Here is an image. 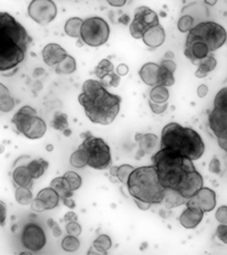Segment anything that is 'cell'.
I'll use <instances>...</instances> for the list:
<instances>
[{
  "mask_svg": "<svg viewBox=\"0 0 227 255\" xmlns=\"http://www.w3.org/2000/svg\"><path fill=\"white\" fill-rule=\"evenodd\" d=\"M6 216H7V207L2 201H0V226H1V227H3L6 224Z\"/></svg>",
  "mask_w": 227,
  "mask_h": 255,
  "instance_id": "f6af8a7d",
  "label": "cell"
},
{
  "mask_svg": "<svg viewBox=\"0 0 227 255\" xmlns=\"http://www.w3.org/2000/svg\"><path fill=\"white\" fill-rule=\"evenodd\" d=\"M198 69L196 72V77L198 79H205L206 76H208L210 73L214 72V69L217 66V60L215 58L214 55H208L205 58L200 59L198 61Z\"/></svg>",
  "mask_w": 227,
  "mask_h": 255,
  "instance_id": "cb8c5ba5",
  "label": "cell"
},
{
  "mask_svg": "<svg viewBox=\"0 0 227 255\" xmlns=\"http://www.w3.org/2000/svg\"><path fill=\"white\" fill-rule=\"evenodd\" d=\"M55 71L57 74H61V75H68V74H73L76 71V61L74 57L67 55L65 58L60 61L59 64L56 65Z\"/></svg>",
  "mask_w": 227,
  "mask_h": 255,
  "instance_id": "4dcf8cb0",
  "label": "cell"
},
{
  "mask_svg": "<svg viewBox=\"0 0 227 255\" xmlns=\"http://www.w3.org/2000/svg\"><path fill=\"white\" fill-rule=\"evenodd\" d=\"M188 200H185L183 196H181L179 193L174 190H169L166 188L165 191V196L162 203H165L167 209H173L175 207H180V205H183L187 203Z\"/></svg>",
  "mask_w": 227,
  "mask_h": 255,
  "instance_id": "83f0119b",
  "label": "cell"
},
{
  "mask_svg": "<svg viewBox=\"0 0 227 255\" xmlns=\"http://www.w3.org/2000/svg\"><path fill=\"white\" fill-rule=\"evenodd\" d=\"M187 207L200 209L202 212H210L216 207V193L208 187L202 186L195 195L187 201Z\"/></svg>",
  "mask_w": 227,
  "mask_h": 255,
  "instance_id": "4fadbf2b",
  "label": "cell"
},
{
  "mask_svg": "<svg viewBox=\"0 0 227 255\" xmlns=\"http://www.w3.org/2000/svg\"><path fill=\"white\" fill-rule=\"evenodd\" d=\"M135 141L139 144V151L136 159L144 157L146 154H154L160 149V138L156 134H135Z\"/></svg>",
  "mask_w": 227,
  "mask_h": 255,
  "instance_id": "9a60e30c",
  "label": "cell"
},
{
  "mask_svg": "<svg viewBox=\"0 0 227 255\" xmlns=\"http://www.w3.org/2000/svg\"><path fill=\"white\" fill-rule=\"evenodd\" d=\"M175 71H176V64L173 61V59L165 58L162 63L159 64L158 81H157V85L165 86V88H169V86L174 85Z\"/></svg>",
  "mask_w": 227,
  "mask_h": 255,
  "instance_id": "e0dca14e",
  "label": "cell"
},
{
  "mask_svg": "<svg viewBox=\"0 0 227 255\" xmlns=\"http://www.w3.org/2000/svg\"><path fill=\"white\" fill-rule=\"evenodd\" d=\"M209 127L216 136L218 144L227 150V89L226 86L217 93L214 101V109L209 114Z\"/></svg>",
  "mask_w": 227,
  "mask_h": 255,
  "instance_id": "ba28073f",
  "label": "cell"
},
{
  "mask_svg": "<svg viewBox=\"0 0 227 255\" xmlns=\"http://www.w3.org/2000/svg\"><path fill=\"white\" fill-rule=\"evenodd\" d=\"M64 178H65L66 180H67L69 187H71V190H72L73 192L77 191L78 188L81 187V185H82V178H81L80 175L76 174V172H74V171H67V172H65Z\"/></svg>",
  "mask_w": 227,
  "mask_h": 255,
  "instance_id": "8d00e7d4",
  "label": "cell"
},
{
  "mask_svg": "<svg viewBox=\"0 0 227 255\" xmlns=\"http://www.w3.org/2000/svg\"><path fill=\"white\" fill-rule=\"evenodd\" d=\"M118 22L119 23H123L124 25H127V24H129V22H130V17H129V15H126V14H124L121 18L118 19Z\"/></svg>",
  "mask_w": 227,
  "mask_h": 255,
  "instance_id": "db71d44e",
  "label": "cell"
},
{
  "mask_svg": "<svg viewBox=\"0 0 227 255\" xmlns=\"http://www.w3.org/2000/svg\"><path fill=\"white\" fill-rule=\"evenodd\" d=\"M96 76L99 79V82L105 86V88H117L121 83V76L116 73V68L111 64L108 59H102L96 67Z\"/></svg>",
  "mask_w": 227,
  "mask_h": 255,
  "instance_id": "5bb4252c",
  "label": "cell"
},
{
  "mask_svg": "<svg viewBox=\"0 0 227 255\" xmlns=\"http://www.w3.org/2000/svg\"><path fill=\"white\" fill-rule=\"evenodd\" d=\"M106 1L113 7H123L126 5L127 0H106Z\"/></svg>",
  "mask_w": 227,
  "mask_h": 255,
  "instance_id": "681fc988",
  "label": "cell"
},
{
  "mask_svg": "<svg viewBox=\"0 0 227 255\" xmlns=\"http://www.w3.org/2000/svg\"><path fill=\"white\" fill-rule=\"evenodd\" d=\"M26 166H27V169L30 170L32 178L38 179L41 176H43L44 172L47 171L49 167V162L45 161L44 159H36V160H32V161L28 162Z\"/></svg>",
  "mask_w": 227,
  "mask_h": 255,
  "instance_id": "f1b7e54d",
  "label": "cell"
},
{
  "mask_svg": "<svg viewBox=\"0 0 227 255\" xmlns=\"http://www.w3.org/2000/svg\"><path fill=\"white\" fill-rule=\"evenodd\" d=\"M28 16L40 25H47L57 16V6L52 0H32L27 8Z\"/></svg>",
  "mask_w": 227,
  "mask_h": 255,
  "instance_id": "8fae6325",
  "label": "cell"
},
{
  "mask_svg": "<svg viewBox=\"0 0 227 255\" xmlns=\"http://www.w3.org/2000/svg\"><path fill=\"white\" fill-rule=\"evenodd\" d=\"M209 171L213 172V174H221L222 171V166H221V161L218 160L217 157H215L212 162L209 164Z\"/></svg>",
  "mask_w": 227,
  "mask_h": 255,
  "instance_id": "7bdbcfd3",
  "label": "cell"
},
{
  "mask_svg": "<svg viewBox=\"0 0 227 255\" xmlns=\"http://www.w3.org/2000/svg\"><path fill=\"white\" fill-rule=\"evenodd\" d=\"M205 2L207 3V5H209V6H214V5H216L217 0H205Z\"/></svg>",
  "mask_w": 227,
  "mask_h": 255,
  "instance_id": "9f6ffc18",
  "label": "cell"
},
{
  "mask_svg": "<svg viewBox=\"0 0 227 255\" xmlns=\"http://www.w3.org/2000/svg\"><path fill=\"white\" fill-rule=\"evenodd\" d=\"M116 73H117L118 75L121 76V77L127 75V73H129V66L125 65V64L118 65L117 68H116Z\"/></svg>",
  "mask_w": 227,
  "mask_h": 255,
  "instance_id": "7dc6e473",
  "label": "cell"
},
{
  "mask_svg": "<svg viewBox=\"0 0 227 255\" xmlns=\"http://www.w3.org/2000/svg\"><path fill=\"white\" fill-rule=\"evenodd\" d=\"M15 199L20 205H28L33 201V194L31 188L28 187H16Z\"/></svg>",
  "mask_w": 227,
  "mask_h": 255,
  "instance_id": "836d02e7",
  "label": "cell"
},
{
  "mask_svg": "<svg viewBox=\"0 0 227 255\" xmlns=\"http://www.w3.org/2000/svg\"><path fill=\"white\" fill-rule=\"evenodd\" d=\"M160 147L174 151L192 161L199 160L206 150L204 139L198 131L177 123H169L164 127Z\"/></svg>",
  "mask_w": 227,
  "mask_h": 255,
  "instance_id": "277c9868",
  "label": "cell"
},
{
  "mask_svg": "<svg viewBox=\"0 0 227 255\" xmlns=\"http://www.w3.org/2000/svg\"><path fill=\"white\" fill-rule=\"evenodd\" d=\"M134 202L136 203V205H138V208L143 210V211H147V210H149L151 207V204L146 203V202H140V201H136V200H134Z\"/></svg>",
  "mask_w": 227,
  "mask_h": 255,
  "instance_id": "f5cc1de1",
  "label": "cell"
},
{
  "mask_svg": "<svg viewBox=\"0 0 227 255\" xmlns=\"http://www.w3.org/2000/svg\"><path fill=\"white\" fill-rule=\"evenodd\" d=\"M20 242L24 248L30 252H39L44 248L47 237H45L44 230L38 224L30 223L23 228Z\"/></svg>",
  "mask_w": 227,
  "mask_h": 255,
  "instance_id": "7c38bea8",
  "label": "cell"
},
{
  "mask_svg": "<svg viewBox=\"0 0 227 255\" xmlns=\"http://www.w3.org/2000/svg\"><path fill=\"white\" fill-rule=\"evenodd\" d=\"M35 199H38L45 210H52L55 209L57 205L59 204V196L57 193L52 190V188L49 186L47 188H43L41 190L38 195H36Z\"/></svg>",
  "mask_w": 227,
  "mask_h": 255,
  "instance_id": "603a6c76",
  "label": "cell"
},
{
  "mask_svg": "<svg viewBox=\"0 0 227 255\" xmlns=\"http://www.w3.org/2000/svg\"><path fill=\"white\" fill-rule=\"evenodd\" d=\"M50 187L58 194L60 200L66 199V197H72L74 193L71 190V187H69L67 180L64 178V176L57 177V178L52 179V182L50 183Z\"/></svg>",
  "mask_w": 227,
  "mask_h": 255,
  "instance_id": "d4e9b609",
  "label": "cell"
},
{
  "mask_svg": "<svg viewBox=\"0 0 227 255\" xmlns=\"http://www.w3.org/2000/svg\"><path fill=\"white\" fill-rule=\"evenodd\" d=\"M111 245H113V242H111L108 235H100L94 240L92 249L89 251V254H107V252L110 250Z\"/></svg>",
  "mask_w": 227,
  "mask_h": 255,
  "instance_id": "4316f807",
  "label": "cell"
},
{
  "mask_svg": "<svg viewBox=\"0 0 227 255\" xmlns=\"http://www.w3.org/2000/svg\"><path fill=\"white\" fill-rule=\"evenodd\" d=\"M3 151H5V145H0V153H2Z\"/></svg>",
  "mask_w": 227,
  "mask_h": 255,
  "instance_id": "91938a15",
  "label": "cell"
},
{
  "mask_svg": "<svg viewBox=\"0 0 227 255\" xmlns=\"http://www.w3.org/2000/svg\"><path fill=\"white\" fill-rule=\"evenodd\" d=\"M69 162L75 168H84L88 166V154L81 146H78V149L72 153Z\"/></svg>",
  "mask_w": 227,
  "mask_h": 255,
  "instance_id": "d6a6232c",
  "label": "cell"
},
{
  "mask_svg": "<svg viewBox=\"0 0 227 255\" xmlns=\"http://www.w3.org/2000/svg\"><path fill=\"white\" fill-rule=\"evenodd\" d=\"M82 23H83V19L82 18H78V17L68 18L65 23V27H64L65 33L68 36H71V38L80 39Z\"/></svg>",
  "mask_w": 227,
  "mask_h": 255,
  "instance_id": "f546056e",
  "label": "cell"
},
{
  "mask_svg": "<svg viewBox=\"0 0 227 255\" xmlns=\"http://www.w3.org/2000/svg\"><path fill=\"white\" fill-rule=\"evenodd\" d=\"M63 133H64V135H65V136H69V135H71V134H72V130H71V129H69V128H67V129H65V130L63 131Z\"/></svg>",
  "mask_w": 227,
  "mask_h": 255,
  "instance_id": "6f0895ef",
  "label": "cell"
},
{
  "mask_svg": "<svg viewBox=\"0 0 227 255\" xmlns=\"http://www.w3.org/2000/svg\"><path fill=\"white\" fill-rule=\"evenodd\" d=\"M13 184L15 187H33V178L25 164L16 163V167L13 171Z\"/></svg>",
  "mask_w": 227,
  "mask_h": 255,
  "instance_id": "44dd1931",
  "label": "cell"
},
{
  "mask_svg": "<svg viewBox=\"0 0 227 255\" xmlns=\"http://www.w3.org/2000/svg\"><path fill=\"white\" fill-rule=\"evenodd\" d=\"M64 221H66V223H69V221H77V215L73 211L67 212L64 216Z\"/></svg>",
  "mask_w": 227,
  "mask_h": 255,
  "instance_id": "f907efd6",
  "label": "cell"
},
{
  "mask_svg": "<svg viewBox=\"0 0 227 255\" xmlns=\"http://www.w3.org/2000/svg\"><path fill=\"white\" fill-rule=\"evenodd\" d=\"M48 225L49 227H51V230H52V235L55 237H59L61 235V229L59 227V225L56 223V221H53L52 219L48 220Z\"/></svg>",
  "mask_w": 227,
  "mask_h": 255,
  "instance_id": "bcb514c9",
  "label": "cell"
},
{
  "mask_svg": "<svg viewBox=\"0 0 227 255\" xmlns=\"http://www.w3.org/2000/svg\"><path fill=\"white\" fill-rule=\"evenodd\" d=\"M151 160L163 186L176 191L185 200L204 186V178L192 160L165 147H160L152 154Z\"/></svg>",
  "mask_w": 227,
  "mask_h": 255,
  "instance_id": "6da1fadb",
  "label": "cell"
},
{
  "mask_svg": "<svg viewBox=\"0 0 227 255\" xmlns=\"http://www.w3.org/2000/svg\"><path fill=\"white\" fill-rule=\"evenodd\" d=\"M149 106H150V109L152 113L160 115V114L166 112V109L168 108V102H166V104H155V102L149 100Z\"/></svg>",
  "mask_w": 227,
  "mask_h": 255,
  "instance_id": "60d3db41",
  "label": "cell"
},
{
  "mask_svg": "<svg viewBox=\"0 0 227 255\" xmlns=\"http://www.w3.org/2000/svg\"><path fill=\"white\" fill-rule=\"evenodd\" d=\"M53 150V146L51 145V144H49V145L47 146V151H52Z\"/></svg>",
  "mask_w": 227,
  "mask_h": 255,
  "instance_id": "680465c9",
  "label": "cell"
},
{
  "mask_svg": "<svg viewBox=\"0 0 227 255\" xmlns=\"http://www.w3.org/2000/svg\"><path fill=\"white\" fill-rule=\"evenodd\" d=\"M15 108V100L10 96L9 90L0 83V112L9 113Z\"/></svg>",
  "mask_w": 227,
  "mask_h": 255,
  "instance_id": "484cf974",
  "label": "cell"
},
{
  "mask_svg": "<svg viewBox=\"0 0 227 255\" xmlns=\"http://www.w3.org/2000/svg\"><path fill=\"white\" fill-rule=\"evenodd\" d=\"M188 33V41H198V42L204 43L210 52H214L222 48L227 40L225 28L215 22L199 23L198 25L193 26Z\"/></svg>",
  "mask_w": 227,
  "mask_h": 255,
  "instance_id": "8992f818",
  "label": "cell"
},
{
  "mask_svg": "<svg viewBox=\"0 0 227 255\" xmlns=\"http://www.w3.org/2000/svg\"><path fill=\"white\" fill-rule=\"evenodd\" d=\"M158 64L147 63L142 66L141 69H140L139 75L144 83L154 88V86L157 85V81H158Z\"/></svg>",
  "mask_w": 227,
  "mask_h": 255,
  "instance_id": "7402d4cb",
  "label": "cell"
},
{
  "mask_svg": "<svg viewBox=\"0 0 227 255\" xmlns=\"http://www.w3.org/2000/svg\"><path fill=\"white\" fill-rule=\"evenodd\" d=\"M67 56V52L57 43H48L42 50L43 61L48 66H56Z\"/></svg>",
  "mask_w": 227,
  "mask_h": 255,
  "instance_id": "d6986e66",
  "label": "cell"
},
{
  "mask_svg": "<svg viewBox=\"0 0 227 255\" xmlns=\"http://www.w3.org/2000/svg\"><path fill=\"white\" fill-rule=\"evenodd\" d=\"M159 23V17L155 10L147 6H140L135 9L134 18L130 24V33L134 39H142L144 33Z\"/></svg>",
  "mask_w": 227,
  "mask_h": 255,
  "instance_id": "30bf717a",
  "label": "cell"
},
{
  "mask_svg": "<svg viewBox=\"0 0 227 255\" xmlns=\"http://www.w3.org/2000/svg\"><path fill=\"white\" fill-rule=\"evenodd\" d=\"M134 170V168L131 166V164H122V166L117 167V175L116 177L118 178L119 182L122 184L126 185L127 179L131 175V172Z\"/></svg>",
  "mask_w": 227,
  "mask_h": 255,
  "instance_id": "f35d334b",
  "label": "cell"
},
{
  "mask_svg": "<svg viewBox=\"0 0 227 255\" xmlns=\"http://www.w3.org/2000/svg\"><path fill=\"white\" fill-rule=\"evenodd\" d=\"M169 99V91L167 88L160 85H156L152 88L149 94V100L155 104H166Z\"/></svg>",
  "mask_w": 227,
  "mask_h": 255,
  "instance_id": "1f68e13d",
  "label": "cell"
},
{
  "mask_svg": "<svg viewBox=\"0 0 227 255\" xmlns=\"http://www.w3.org/2000/svg\"><path fill=\"white\" fill-rule=\"evenodd\" d=\"M36 116L38 115H36L34 108H32L30 106H24L14 115L11 123L15 125L18 133L24 135L26 133V130L31 127L32 123L34 122Z\"/></svg>",
  "mask_w": 227,
  "mask_h": 255,
  "instance_id": "2e32d148",
  "label": "cell"
},
{
  "mask_svg": "<svg viewBox=\"0 0 227 255\" xmlns=\"http://www.w3.org/2000/svg\"><path fill=\"white\" fill-rule=\"evenodd\" d=\"M130 195L140 202L151 205L160 204L165 196V188L159 182L155 167L143 166L134 168L126 183Z\"/></svg>",
  "mask_w": 227,
  "mask_h": 255,
  "instance_id": "5b68a950",
  "label": "cell"
},
{
  "mask_svg": "<svg viewBox=\"0 0 227 255\" xmlns=\"http://www.w3.org/2000/svg\"><path fill=\"white\" fill-rule=\"evenodd\" d=\"M165 39H166V34H165L162 24H157V25L152 26L142 36L144 44L150 49H156L163 46Z\"/></svg>",
  "mask_w": 227,
  "mask_h": 255,
  "instance_id": "ac0fdd59",
  "label": "cell"
},
{
  "mask_svg": "<svg viewBox=\"0 0 227 255\" xmlns=\"http://www.w3.org/2000/svg\"><path fill=\"white\" fill-rule=\"evenodd\" d=\"M78 102L91 122L99 125H109L115 121L121 109L122 99L110 93L100 82L88 80L82 86Z\"/></svg>",
  "mask_w": 227,
  "mask_h": 255,
  "instance_id": "3957f363",
  "label": "cell"
},
{
  "mask_svg": "<svg viewBox=\"0 0 227 255\" xmlns=\"http://www.w3.org/2000/svg\"><path fill=\"white\" fill-rule=\"evenodd\" d=\"M216 218H217V220L220 221V224L226 225V223H227V207L226 205H224V207H221L217 210Z\"/></svg>",
  "mask_w": 227,
  "mask_h": 255,
  "instance_id": "b9f144b4",
  "label": "cell"
},
{
  "mask_svg": "<svg viewBox=\"0 0 227 255\" xmlns=\"http://www.w3.org/2000/svg\"><path fill=\"white\" fill-rule=\"evenodd\" d=\"M109 34V25L104 18L90 17L82 23L80 40L89 47H101L108 41Z\"/></svg>",
  "mask_w": 227,
  "mask_h": 255,
  "instance_id": "9c48e42d",
  "label": "cell"
},
{
  "mask_svg": "<svg viewBox=\"0 0 227 255\" xmlns=\"http://www.w3.org/2000/svg\"><path fill=\"white\" fill-rule=\"evenodd\" d=\"M205 213L200 209L187 207L180 216V224L183 226L185 229H195L204 219Z\"/></svg>",
  "mask_w": 227,
  "mask_h": 255,
  "instance_id": "ffe728a7",
  "label": "cell"
},
{
  "mask_svg": "<svg viewBox=\"0 0 227 255\" xmlns=\"http://www.w3.org/2000/svg\"><path fill=\"white\" fill-rule=\"evenodd\" d=\"M193 26H195V18L190 15H183L177 23V28L182 33L189 32Z\"/></svg>",
  "mask_w": 227,
  "mask_h": 255,
  "instance_id": "74e56055",
  "label": "cell"
},
{
  "mask_svg": "<svg viewBox=\"0 0 227 255\" xmlns=\"http://www.w3.org/2000/svg\"><path fill=\"white\" fill-rule=\"evenodd\" d=\"M66 230H67L68 235L77 237L81 235L82 227L77 221H69V223H67V225H66Z\"/></svg>",
  "mask_w": 227,
  "mask_h": 255,
  "instance_id": "ab89813d",
  "label": "cell"
},
{
  "mask_svg": "<svg viewBox=\"0 0 227 255\" xmlns=\"http://www.w3.org/2000/svg\"><path fill=\"white\" fill-rule=\"evenodd\" d=\"M117 175V166H114L110 168V176L111 177H116Z\"/></svg>",
  "mask_w": 227,
  "mask_h": 255,
  "instance_id": "11a10c76",
  "label": "cell"
},
{
  "mask_svg": "<svg viewBox=\"0 0 227 255\" xmlns=\"http://www.w3.org/2000/svg\"><path fill=\"white\" fill-rule=\"evenodd\" d=\"M63 202L68 209H74L76 205L75 202H74V200H72V197H66V199H63Z\"/></svg>",
  "mask_w": 227,
  "mask_h": 255,
  "instance_id": "816d5d0a",
  "label": "cell"
},
{
  "mask_svg": "<svg viewBox=\"0 0 227 255\" xmlns=\"http://www.w3.org/2000/svg\"><path fill=\"white\" fill-rule=\"evenodd\" d=\"M83 142L81 147L88 154V166L97 170L108 169L111 164L110 147L105 139L93 136L90 131L82 134Z\"/></svg>",
  "mask_w": 227,
  "mask_h": 255,
  "instance_id": "52a82bcc",
  "label": "cell"
},
{
  "mask_svg": "<svg viewBox=\"0 0 227 255\" xmlns=\"http://www.w3.org/2000/svg\"><path fill=\"white\" fill-rule=\"evenodd\" d=\"M30 36L22 24L10 14L0 11V73L9 76L25 60Z\"/></svg>",
  "mask_w": 227,
  "mask_h": 255,
  "instance_id": "7a4b0ae2",
  "label": "cell"
},
{
  "mask_svg": "<svg viewBox=\"0 0 227 255\" xmlns=\"http://www.w3.org/2000/svg\"><path fill=\"white\" fill-rule=\"evenodd\" d=\"M208 91H209L208 86L205 85V84H201L199 88H198V91H197L198 97H199V98H205L208 94Z\"/></svg>",
  "mask_w": 227,
  "mask_h": 255,
  "instance_id": "c3c4849f",
  "label": "cell"
},
{
  "mask_svg": "<svg viewBox=\"0 0 227 255\" xmlns=\"http://www.w3.org/2000/svg\"><path fill=\"white\" fill-rule=\"evenodd\" d=\"M52 127L55 129L60 130V131H64L65 129L69 128L67 115L64 113H60V112L56 113L55 116H53V119H52Z\"/></svg>",
  "mask_w": 227,
  "mask_h": 255,
  "instance_id": "e575fe53",
  "label": "cell"
},
{
  "mask_svg": "<svg viewBox=\"0 0 227 255\" xmlns=\"http://www.w3.org/2000/svg\"><path fill=\"white\" fill-rule=\"evenodd\" d=\"M61 249L65 252H75V251L80 249V241L77 240L76 236H66L63 242H61Z\"/></svg>",
  "mask_w": 227,
  "mask_h": 255,
  "instance_id": "d590c367",
  "label": "cell"
},
{
  "mask_svg": "<svg viewBox=\"0 0 227 255\" xmlns=\"http://www.w3.org/2000/svg\"><path fill=\"white\" fill-rule=\"evenodd\" d=\"M216 235L218 236V238L224 243V244H226L227 243V227L226 225H220V227L217 228V232H216Z\"/></svg>",
  "mask_w": 227,
  "mask_h": 255,
  "instance_id": "ee69618b",
  "label": "cell"
}]
</instances>
